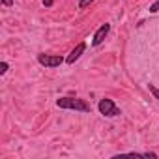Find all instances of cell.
Returning a JSON list of instances; mask_svg holds the SVG:
<instances>
[{
  "label": "cell",
  "instance_id": "cell-1",
  "mask_svg": "<svg viewBox=\"0 0 159 159\" xmlns=\"http://www.w3.org/2000/svg\"><path fill=\"white\" fill-rule=\"evenodd\" d=\"M56 105L60 109H75V111H81V112H90V105L83 99H77V98H60L56 101Z\"/></svg>",
  "mask_w": 159,
  "mask_h": 159
},
{
  "label": "cell",
  "instance_id": "cell-2",
  "mask_svg": "<svg viewBox=\"0 0 159 159\" xmlns=\"http://www.w3.org/2000/svg\"><path fill=\"white\" fill-rule=\"evenodd\" d=\"M38 62L45 67H56L64 60H62V56H54V54H38Z\"/></svg>",
  "mask_w": 159,
  "mask_h": 159
},
{
  "label": "cell",
  "instance_id": "cell-3",
  "mask_svg": "<svg viewBox=\"0 0 159 159\" xmlns=\"http://www.w3.org/2000/svg\"><path fill=\"white\" fill-rule=\"evenodd\" d=\"M99 112L105 114V116H116V114H120V111L112 103V99H101L99 101Z\"/></svg>",
  "mask_w": 159,
  "mask_h": 159
},
{
  "label": "cell",
  "instance_id": "cell-4",
  "mask_svg": "<svg viewBox=\"0 0 159 159\" xmlns=\"http://www.w3.org/2000/svg\"><path fill=\"white\" fill-rule=\"evenodd\" d=\"M109 30H111V25H103V26H99V30L96 32V36H94L92 43H94V45H99V43H103V39L107 38Z\"/></svg>",
  "mask_w": 159,
  "mask_h": 159
},
{
  "label": "cell",
  "instance_id": "cell-5",
  "mask_svg": "<svg viewBox=\"0 0 159 159\" xmlns=\"http://www.w3.org/2000/svg\"><path fill=\"white\" fill-rule=\"evenodd\" d=\"M84 49H86V43H79V45H77V47L71 51V54L67 56V64H73V62H75L79 56H81V54L84 52Z\"/></svg>",
  "mask_w": 159,
  "mask_h": 159
},
{
  "label": "cell",
  "instance_id": "cell-6",
  "mask_svg": "<svg viewBox=\"0 0 159 159\" xmlns=\"http://www.w3.org/2000/svg\"><path fill=\"white\" fill-rule=\"evenodd\" d=\"M148 90H150V92L155 96V99H159V88H155L153 84H148Z\"/></svg>",
  "mask_w": 159,
  "mask_h": 159
},
{
  "label": "cell",
  "instance_id": "cell-7",
  "mask_svg": "<svg viewBox=\"0 0 159 159\" xmlns=\"http://www.w3.org/2000/svg\"><path fill=\"white\" fill-rule=\"evenodd\" d=\"M150 11H152V13H155V11H159V0H157V2H155V4H152V6H150Z\"/></svg>",
  "mask_w": 159,
  "mask_h": 159
},
{
  "label": "cell",
  "instance_id": "cell-8",
  "mask_svg": "<svg viewBox=\"0 0 159 159\" xmlns=\"http://www.w3.org/2000/svg\"><path fill=\"white\" fill-rule=\"evenodd\" d=\"M94 2V0H81V4H79V6H81V8H86V6H90Z\"/></svg>",
  "mask_w": 159,
  "mask_h": 159
},
{
  "label": "cell",
  "instance_id": "cell-9",
  "mask_svg": "<svg viewBox=\"0 0 159 159\" xmlns=\"http://www.w3.org/2000/svg\"><path fill=\"white\" fill-rule=\"evenodd\" d=\"M6 69H8V64L2 62V66H0V73H6Z\"/></svg>",
  "mask_w": 159,
  "mask_h": 159
},
{
  "label": "cell",
  "instance_id": "cell-10",
  "mask_svg": "<svg viewBox=\"0 0 159 159\" xmlns=\"http://www.w3.org/2000/svg\"><path fill=\"white\" fill-rule=\"evenodd\" d=\"M52 2H54V0H43V4L49 8V6H52Z\"/></svg>",
  "mask_w": 159,
  "mask_h": 159
},
{
  "label": "cell",
  "instance_id": "cell-11",
  "mask_svg": "<svg viewBox=\"0 0 159 159\" xmlns=\"http://www.w3.org/2000/svg\"><path fill=\"white\" fill-rule=\"evenodd\" d=\"M2 2H4L6 6H11V4H13V0H2Z\"/></svg>",
  "mask_w": 159,
  "mask_h": 159
}]
</instances>
